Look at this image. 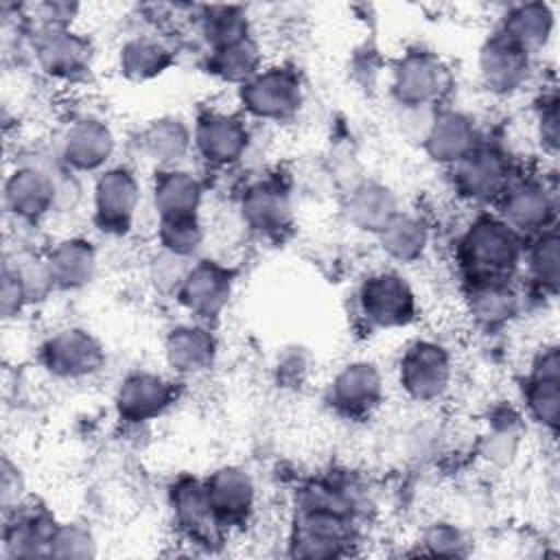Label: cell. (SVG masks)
<instances>
[{"label":"cell","mask_w":560,"mask_h":560,"mask_svg":"<svg viewBox=\"0 0 560 560\" xmlns=\"http://www.w3.org/2000/svg\"><path fill=\"white\" fill-rule=\"evenodd\" d=\"M357 505L359 501L352 488H343L341 483L319 481L304 488L291 527V553L302 558L343 553V545L352 536Z\"/></svg>","instance_id":"1"},{"label":"cell","mask_w":560,"mask_h":560,"mask_svg":"<svg viewBox=\"0 0 560 560\" xmlns=\"http://www.w3.org/2000/svg\"><path fill=\"white\" fill-rule=\"evenodd\" d=\"M523 238L497 214H477L457 238V262L466 282L510 280L523 262Z\"/></svg>","instance_id":"2"},{"label":"cell","mask_w":560,"mask_h":560,"mask_svg":"<svg viewBox=\"0 0 560 560\" xmlns=\"http://www.w3.org/2000/svg\"><path fill=\"white\" fill-rule=\"evenodd\" d=\"M61 160L55 151L50 158H39L35 162L15 164L2 188V201L7 214L20 225H35L48 214L57 212V171Z\"/></svg>","instance_id":"3"},{"label":"cell","mask_w":560,"mask_h":560,"mask_svg":"<svg viewBox=\"0 0 560 560\" xmlns=\"http://www.w3.org/2000/svg\"><path fill=\"white\" fill-rule=\"evenodd\" d=\"M238 103L254 120L289 122L304 105L302 79L291 66H262L249 81L238 85Z\"/></svg>","instance_id":"4"},{"label":"cell","mask_w":560,"mask_h":560,"mask_svg":"<svg viewBox=\"0 0 560 560\" xmlns=\"http://www.w3.org/2000/svg\"><path fill=\"white\" fill-rule=\"evenodd\" d=\"M455 365L451 350L435 339H413L398 359V385L420 405L440 402L453 387Z\"/></svg>","instance_id":"5"},{"label":"cell","mask_w":560,"mask_h":560,"mask_svg":"<svg viewBox=\"0 0 560 560\" xmlns=\"http://www.w3.org/2000/svg\"><path fill=\"white\" fill-rule=\"evenodd\" d=\"M357 306L368 326L376 330H394L416 319L418 295L409 278L400 271L376 269L359 282Z\"/></svg>","instance_id":"6"},{"label":"cell","mask_w":560,"mask_h":560,"mask_svg":"<svg viewBox=\"0 0 560 560\" xmlns=\"http://www.w3.org/2000/svg\"><path fill=\"white\" fill-rule=\"evenodd\" d=\"M142 186L138 175L127 166H107L92 184V217L101 232L125 236L138 217Z\"/></svg>","instance_id":"7"},{"label":"cell","mask_w":560,"mask_h":560,"mask_svg":"<svg viewBox=\"0 0 560 560\" xmlns=\"http://www.w3.org/2000/svg\"><path fill=\"white\" fill-rule=\"evenodd\" d=\"M103 343L81 326H61L39 346L42 368L61 381H83L105 368Z\"/></svg>","instance_id":"8"},{"label":"cell","mask_w":560,"mask_h":560,"mask_svg":"<svg viewBox=\"0 0 560 560\" xmlns=\"http://www.w3.org/2000/svg\"><path fill=\"white\" fill-rule=\"evenodd\" d=\"M446 63L431 50L413 48L402 52L392 68V96L405 109H427L448 90Z\"/></svg>","instance_id":"9"},{"label":"cell","mask_w":560,"mask_h":560,"mask_svg":"<svg viewBox=\"0 0 560 560\" xmlns=\"http://www.w3.org/2000/svg\"><path fill=\"white\" fill-rule=\"evenodd\" d=\"M497 206L494 214L523 241L556 225V192L542 179H512L497 199Z\"/></svg>","instance_id":"10"},{"label":"cell","mask_w":560,"mask_h":560,"mask_svg":"<svg viewBox=\"0 0 560 560\" xmlns=\"http://www.w3.org/2000/svg\"><path fill=\"white\" fill-rule=\"evenodd\" d=\"M448 171L453 190L470 203L497 201L514 179L510 158L501 149L481 142Z\"/></svg>","instance_id":"11"},{"label":"cell","mask_w":560,"mask_h":560,"mask_svg":"<svg viewBox=\"0 0 560 560\" xmlns=\"http://www.w3.org/2000/svg\"><path fill=\"white\" fill-rule=\"evenodd\" d=\"M31 50L37 68L57 81L79 79L90 68L92 46L72 24H39Z\"/></svg>","instance_id":"12"},{"label":"cell","mask_w":560,"mask_h":560,"mask_svg":"<svg viewBox=\"0 0 560 560\" xmlns=\"http://www.w3.org/2000/svg\"><path fill=\"white\" fill-rule=\"evenodd\" d=\"M249 129L245 118L223 109H208L197 116L192 127V151L212 166L225 168L245 158L249 147Z\"/></svg>","instance_id":"13"},{"label":"cell","mask_w":560,"mask_h":560,"mask_svg":"<svg viewBox=\"0 0 560 560\" xmlns=\"http://www.w3.org/2000/svg\"><path fill=\"white\" fill-rule=\"evenodd\" d=\"M55 151L63 166L72 173L98 175L114 158L116 136L103 118L79 116L61 131Z\"/></svg>","instance_id":"14"},{"label":"cell","mask_w":560,"mask_h":560,"mask_svg":"<svg viewBox=\"0 0 560 560\" xmlns=\"http://www.w3.org/2000/svg\"><path fill=\"white\" fill-rule=\"evenodd\" d=\"M534 57L503 37L499 31L488 35L477 50V74L481 85L494 96H512L532 77Z\"/></svg>","instance_id":"15"},{"label":"cell","mask_w":560,"mask_h":560,"mask_svg":"<svg viewBox=\"0 0 560 560\" xmlns=\"http://www.w3.org/2000/svg\"><path fill=\"white\" fill-rule=\"evenodd\" d=\"M234 295V271L219 260H195L177 291L179 304L197 322H212L228 308Z\"/></svg>","instance_id":"16"},{"label":"cell","mask_w":560,"mask_h":560,"mask_svg":"<svg viewBox=\"0 0 560 560\" xmlns=\"http://www.w3.org/2000/svg\"><path fill=\"white\" fill-rule=\"evenodd\" d=\"M385 394L383 372L374 361L354 359L343 363L328 383V402L348 418L374 411Z\"/></svg>","instance_id":"17"},{"label":"cell","mask_w":560,"mask_h":560,"mask_svg":"<svg viewBox=\"0 0 560 560\" xmlns=\"http://www.w3.org/2000/svg\"><path fill=\"white\" fill-rule=\"evenodd\" d=\"M523 402L527 416L549 433L560 424V352L556 343L542 346L529 363Z\"/></svg>","instance_id":"18"},{"label":"cell","mask_w":560,"mask_h":560,"mask_svg":"<svg viewBox=\"0 0 560 560\" xmlns=\"http://www.w3.org/2000/svg\"><path fill=\"white\" fill-rule=\"evenodd\" d=\"M175 402V387L158 372H129L114 396V407L120 420L142 424L158 420Z\"/></svg>","instance_id":"19"},{"label":"cell","mask_w":560,"mask_h":560,"mask_svg":"<svg viewBox=\"0 0 560 560\" xmlns=\"http://www.w3.org/2000/svg\"><path fill=\"white\" fill-rule=\"evenodd\" d=\"M427 158L433 164L451 168L479 144L475 120L462 109H438L420 138Z\"/></svg>","instance_id":"20"},{"label":"cell","mask_w":560,"mask_h":560,"mask_svg":"<svg viewBox=\"0 0 560 560\" xmlns=\"http://www.w3.org/2000/svg\"><path fill=\"white\" fill-rule=\"evenodd\" d=\"M206 501L221 525L243 523L256 503V483L252 475L234 464L214 468L203 481Z\"/></svg>","instance_id":"21"},{"label":"cell","mask_w":560,"mask_h":560,"mask_svg":"<svg viewBox=\"0 0 560 560\" xmlns=\"http://www.w3.org/2000/svg\"><path fill=\"white\" fill-rule=\"evenodd\" d=\"M164 363L177 376H199L208 372L219 354V343L203 322H184L164 337Z\"/></svg>","instance_id":"22"},{"label":"cell","mask_w":560,"mask_h":560,"mask_svg":"<svg viewBox=\"0 0 560 560\" xmlns=\"http://www.w3.org/2000/svg\"><path fill=\"white\" fill-rule=\"evenodd\" d=\"M46 269L57 291H79L88 287L98 271V254L92 241L83 236H61L44 254Z\"/></svg>","instance_id":"23"},{"label":"cell","mask_w":560,"mask_h":560,"mask_svg":"<svg viewBox=\"0 0 560 560\" xmlns=\"http://www.w3.org/2000/svg\"><path fill=\"white\" fill-rule=\"evenodd\" d=\"M464 308L477 328L492 332L518 315L521 295L510 280H475L466 282Z\"/></svg>","instance_id":"24"},{"label":"cell","mask_w":560,"mask_h":560,"mask_svg":"<svg viewBox=\"0 0 560 560\" xmlns=\"http://www.w3.org/2000/svg\"><path fill=\"white\" fill-rule=\"evenodd\" d=\"M4 556L35 558L50 556V538L57 527L55 518L44 508H31L24 501L7 512Z\"/></svg>","instance_id":"25"},{"label":"cell","mask_w":560,"mask_h":560,"mask_svg":"<svg viewBox=\"0 0 560 560\" xmlns=\"http://www.w3.org/2000/svg\"><path fill=\"white\" fill-rule=\"evenodd\" d=\"M291 197L278 182L265 179L252 184L241 197V221L252 232L278 234L291 223Z\"/></svg>","instance_id":"26"},{"label":"cell","mask_w":560,"mask_h":560,"mask_svg":"<svg viewBox=\"0 0 560 560\" xmlns=\"http://www.w3.org/2000/svg\"><path fill=\"white\" fill-rule=\"evenodd\" d=\"M497 31L534 57L536 52H542L553 39V7L547 2L510 4L501 15Z\"/></svg>","instance_id":"27"},{"label":"cell","mask_w":560,"mask_h":560,"mask_svg":"<svg viewBox=\"0 0 560 560\" xmlns=\"http://www.w3.org/2000/svg\"><path fill=\"white\" fill-rule=\"evenodd\" d=\"M138 144L158 168L179 166L192 151V129L182 116H158L140 129Z\"/></svg>","instance_id":"28"},{"label":"cell","mask_w":560,"mask_h":560,"mask_svg":"<svg viewBox=\"0 0 560 560\" xmlns=\"http://www.w3.org/2000/svg\"><path fill=\"white\" fill-rule=\"evenodd\" d=\"M203 186L197 175L182 166L158 168L151 182V206L158 219L199 214Z\"/></svg>","instance_id":"29"},{"label":"cell","mask_w":560,"mask_h":560,"mask_svg":"<svg viewBox=\"0 0 560 560\" xmlns=\"http://www.w3.org/2000/svg\"><path fill=\"white\" fill-rule=\"evenodd\" d=\"M175 61V50L158 35L138 33L127 37L116 55L118 72L131 83H144L164 74Z\"/></svg>","instance_id":"30"},{"label":"cell","mask_w":560,"mask_h":560,"mask_svg":"<svg viewBox=\"0 0 560 560\" xmlns=\"http://www.w3.org/2000/svg\"><path fill=\"white\" fill-rule=\"evenodd\" d=\"M376 243L394 265H413L431 247V228L418 214L398 210L376 234Z\"/></svg>","instance_id":"31"},{"label":"cell","mask_w":560,"mask_h":560,"mask_svg":"<svg viewBox=\"0 0 560 560\" xmlns=\"http://www.w3.org/2000/svg\"><path fill=\"white\" fill-rule=\"evenodd\" d=\"M398 210L396 192L381 182H363L354 186L346 201L348 223L372 236H376Z\"/></svg>","instance_id":"32"},{"label":"cell","mask_w":560,"mask_h":560,"mask_svg":"<svg viewBox=\"0 0 560 560\" xmlns=\"http://www.w3.org/2000/svg\"><path fill=\"white\" fill-rule=\"evenodd\" d=\"M171 508L177 525L190 536L199 540H212L219 536L221 523L214 518L201 481L182 479L171 490Z\"/></svg>","instance_id":"33"},{"label":"cell","mask_w":560,"mask_h":560,"mask_svg":"<svg viewBox=\"0 0 560 560\" xmlns=\"http://www.w3.org/2000/svg\"><path fill=\"white\" fill-rule=\"evenodd\" d=\"M523 448V424L518 416H505L497 413L490 422L488 429L479 435L477 453L479 459L494 470H505L510 468Z\"/></svg>","instance_id":"34"},{"label":"cell","mask_w":560,"mask_h":560,"mask_svg":"<svg viewBox=\"0 0 560 560\" xmlns=\"http://www.w3.org/2000/svg\"><path fill=\"white\" fill-rule=\"evenodd\" d=\"M260 68H262V50L254 39V35L241 42L208 50V57H206V70L223 83L243 85Z\"/></svg>","instance_id":"35"},{"label":"cell","mask_w":560,"mask_h":560,"mask_svg":"<svg viewBox=\"0 0 560 560\" xmlns=\"http://www.w3.org/2000/svg\"><path fill=\"white\" fill-rule=\"evenodd\" d=\"M199 33L208 50L241 42L245 37H252L249 15L243 7H234V4L203 7L199 15Z\"/></svg>","instance_id":"36"},{"label":"cell","mask_w":560,"mask_h":560,"mask_svg":"<svg viewBox=\"0 0 560 560\" xmlns=\"http://www.w3.org/2000/svg\"><path fill=\"white\" fill-rule=\"evenodd\" d=\"M529 280L547 295L558 293L560 284V238L558 228H549L532 238L527 252H523Z\"/></svg>","instance_id":"37"},{"label":"cell","mask_w":560,"mask_h":560,"mask_svg":"<svg viewBox=\"0 0 560 560\" xmlns=\"http://www.w3.org/2000/svg\"><path fill=\"white\" fill-rule=\"evenodd\" d=\"M155 238H158V247L186 258H195L206 241V230L199 214L166 217V219H158Z\"/></svg>","instance_id":"38"},{"label":"cell","mask_w":560,"mask_h":560,"mask_svg":"<svg viewBox=\"0 0 560 560\" xmlns=\"http://www.w3.org/2000/svg\"><path fill=\"white\" fill-rule=\"evenodd\" d=\"M195 260L197 258H186L158 247V252L147 260V280L158 293L177 295Z\"/></svg>","instance_id":"39"},{"label":"cell","mask_w":560,"mask_h":560,"mask_svg":"<svg viewBox=\"0 0 560 560\" xmlns=\"http://www.w3.org/2000/svg\"><path fill=\"white\" fill-rule=\"evenodd\" d=\"M50 556L55 558H94L96 538L83 523H57L50 538Z\"/></svg>","instance_id":"40"},{"label":"cell","mask_w":560,"mask_h":560,"mask_svg":"<svg viewBox=\"0 0 560 560\" xmlns=\"http://www.w3.org/2000/svg\"><path fill=\"white\" fill-rule=\"evenodd\" d=\"M420 542L427 547L429 553L438 556H466L468 553V538L462 527L448 521H435L424 527Z\"/></svg>","instance_id":"41"},{"label":"cell","mask_w":560,"mask_h":560,"mask_svg":"<svg viewBox=\"0 0 560 560\" xmlns=\"http://www.w3.org/2000/svg\"><path fill=\"white\" fill-rule=\"evenodd\" d=\"M536 140L540 149L549 155H556L558 151V98L556 94L542 96L538 109H536Z\"/></svg>","instance_id":"42"},{"label":"cell","mask_w":560,"mask_h":560,"mask_svg":"<svg viewBox=\"0 0 560 560\" xmlns=\"http://www.w3.org/2000/svg\"><path fill=\"white\" fill-rule=\"evenodd\" d=\"M31 304V298L20 282V278L2 265V287H0V313L4 319L18 317L26 306Z\"/></svg>","instance_id":"43"},{"label":"cell","mask_w":560,"mask_h":560,"mask_svg":"<svg viewBox=\"0 0 560 560\" xmlns=\"http://www.w3.org/2000/svg\"><path fill=\"white\" fill-rule=\"evenodd\" d=\"M26 481L22 470L9 459H2V472H0V497H2V510L9 512L11 508L20 505L24 501Z\"/></svg>","instance_id":"44"}]
</instances>
